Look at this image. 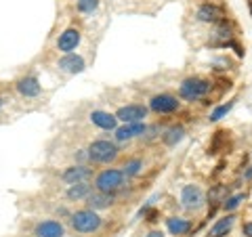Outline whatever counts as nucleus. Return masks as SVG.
I'll use <instances>...</instances> for the list:
<instances>
[{
	"instance_id": "21",
	"label": "nucleus",
	"mask_w": 252,
	"mask_h": 237,
	"mask_svg": "<svg viewBox=\"0 0 252 237\" xmlns=\"http://www.w3.org/2000/svg\"><path fill=\"white\" fill-rule=\"evenodd\" d=\"M122 168H124L122 172L126 177H135V175H139V172H141V168H143V162H141V160H130V162H126Z\"/></svg>"
},
{
	"instance_id": "6",
	"label": "nucleus",
	"mask_w": 252,
	"mask_h": 237,
	"mask_svg": "<svg viewBox=\"0 0 252 237\" xmlns=\"http://www.w3.org/2000/svg\"><path fill=\"white\" fill-rule=\"evenodd\" d=\"M147 116V107L145 105H124L116 112V118L124 124H135V122H143V118Z\"/></svg>"
},
{
	"instance_id": "12",
	"label": "nucleus",
	"mask_w": 252,
	"mask_h": 237,
	"mask_svg": "<svg viewBox=\"0 0 252 237\" xmlns=\"http://www.w3.org/2000/svg\"><path fill=\"white\" fill-rule=\"evenodd\" d=\"M36 237H63V225L59 220H42L36 225Z\"/></svg>"
},
{
	"instance_id": "16",
	"label": "nucleus",
	"mask_w": 252,
	"mask_h": 237,
	"mask_svg": "<svg viewBox=\"0 0 252 237\" xmlns=\"http://www.w3.org/2000/svg\"><path fill=\"white\" fill-rule=\"evenodd\" d=\"M17 90L23 94V97H38L40 94V84L34 76H28L23 78V80L17 82Z\"/></svg>"
},
{
	"instance_id": "9",
	"label": "nucleus",
	"mask_w": 252,
	"mask_h": 237,
	"mask_svg": "<svg viewBox=\"0 0 252 237\" xmlns=\"http://www.w3.org/2000/svg\"><path fill=\"white\" fill-rule=\"evenodd\" d=\"M147 126L143 122H135V124H124L120 126V128H116V141H120V143H124V141H130L139 137V134H145Z\"/></svg>"
},
{
	"instance_id": "4",
	"label": "nucleus",
	"mask_w": 252,
	"mask_h": 237,
	"mask_svg": "<svg viewBox=\"0 0 252 237\" xmlns=\"http://www.w3.org/2000/svg\"><path fill=\"white\" fill-rule=\"evenodd\" d=\"M124 178H126V175L122 170H114V168L112 170H103L97 177V180H94V187H97L99 191L114 193L124 185Z\"/></svg>"
},
{
	"instance_id": "10",
	"label": "nucleus",
	"mask_w": 252,
	"mask_h": 237,
	"mask_svg": "<svg viewBox=\"0 0 252 237\" xmlns=\"http://www.w3.org/2000/svg\"><path fill=\"white\" fill-rule=\"evenodd\" d=\"M78 44H80V31L74 30V28H69V30H65V31H63V34L59 36L57 49H59L61 53H72Z\"/></svg>"
},
{
	"instance_id": "17",
	"label": "nucleus",
	"mask_w": 252,
	"mask_h": 237,
	"mask_svg": "<svg viewBox=\"0 0 252 237\" xmlns=\"http://www.w3.org/2000/svg\"><path fill=\"white\" fill-rule=\"evenodd\" d=\"M220 17H223V13H220V9L215 4H202L198 9V19L204 23H215Z\"/></svg>"
},
{
	"instance_id": "1",
	"label": "nucleus",
	"mask_w": 252,
	"mask_h": 237,
	"mask_svg": "<svg viewBox=\"0 0 252 237\" xmlns=\"http://www.w3.org/2000/svg\"><path fill=\"white\" fill-rule=\"evenodd\" d=\"M210 90V82L204 78H187V80L179 86V94L185 101H198L202 97H206Z\"/></svg>"
},
{
	"instance_id": "22",
	"label": "nucleus",
	"mask_w": 252,
	"mask_h": 237,
	"mask_svg": "<svg viewBox=\"0 0 252 237\" xmlns=\"http://www.w3.org/2000/svg\"><path fill=\"white\" fill-rule=\"evenodd\" d=\"M76 6L80 13H93L99 6V0H78Z\"/></svg>"
},
{
	"instance_id": "14",
	"label": "nucleus",
	"mask_w": 252,
	"mask_h": 237,
	"mask_svg": "<svg viewBox=\"0 0 252 237\" xmlns=\"http://www.w3.org/2000/svg\"><path fill=\"white\" fill-rule=\"evenodd\" d=\"M91 122L94 126H99V128L103 130H116V124H118V118L107 114V112H93L91 114Z\"/></svg>"
},
{
	"instance_id": "18",
	"label": "nucleus",
	"mask_w": 252,
	"mask_h": 237,
	"mask_svg": "<svg viewBox=\"0 0 252 237\" xmlns=\"http://www.w3.org/2000/svg\"><path fill=\"white\" fill-rule=\"evenodd\" d=\"M166 227H168V231H170L172 235H185V233L191 231V220L172 216V218L166 220Z\"/></svg>"
},
{
	"instance_id": "8",
	"label": "nucleus",
	"mask_w": 252,
	"mask_h": 237,
	"mask_svg": "<svg viewBox=\"0 0 252 237\" xmlns=\"http://www.w3.org/2000/svg\"><path fill=\"white\" fill-rule=\"evenodd\" d=\"M93 177V170L86 168V166H69V168L63 172V180L67 185H76V183H86Z\"/></svg>"
},
{
	"instance_id": "7",
	"label": "nucleus",
	"mask_w": 252,
	"mask_h": 237,
	"mask_svg": "<svg viewBox=\"0 0 252 237\" xmlns=\"http://www.w3.org/2000/svg\"><path fill=\"white\" fill-rule=\"evenodd\" d=\"M149 109H154L156 114H172L179 109V101L172 94H156L149 101Z\"/></svg>"
},
{
	"instance_id": "24",
	"label": "nucleus",
	"mask_w": 252,
	"mask_h": 237,
	"mask_svg": "<svg viewBox=\"0 0 252 237\" xmlns=\"http://www.w3.org/2000/svg\"><path fill=\"white\" fill-rule=\"evenodd\" d=\"M229 109H231V103H227V105H220V107H217L215 112L210 114V120H212V122H219V120H220V118H223V116H227V114H229Z\"/></svg>"
},
{
	"instance_id": "15",
	"label": "nucleus",
	"mask_w": 252,
	"mask_h": 237,
	"mask_svg": "<svg viewBox=\"0 0 252 237\" xmlns=\"http://www.w3.org/2000/svg\"><path fill=\"white\" fill-rule=\"evenodd\" d=\"M233 223H235V216H233V214H227V216H223V218H219L217 223L212 225L208 237H225L227 233L231 231Z\"/></svg>"
},
{
	"instance_id": "27",
	"label": "nucleus",
	"mask_w": 252,
	"mask_h": 237,
	"mask_svg": "<svg viewBox=\"0 0 252 237\" xmlns=\"http://www.w3.org/2000/svg\"><path fill=\"white\" fill-rule=\"evenodd\" d=\"M244 178H252V166L248 168V172H246V175H244Z\"/></svg>"
},
{
	"instance_id": "25",
	"label": "nucleus",
	"mask_w": 252,
	"mask_h": 237,
	"mask_svg": "<svg viewBox=\"0 0 252 237\" xmlns=\"http://www.w3.org/2000/svg\"><path fill=\"white\" fill-rule=\"evenodd\" d=\"M242 233H244V237H252V223H246L242 227Z\"/></svg>"
},
{
	"instance_id": "2",
	"label": "nucleus",
	"mask_w": 252,
	"mask_h": 237,
	"mask_svg": "<svg viewBox=\"0 0 252 237\" xmlns=\"http://www.w3.org/2000/svg\"><path fill=\"white\" fill-rule=\"evenodd\" d=\"M72 227L80 233H93L101 227V218L94 210H78L72 214Z\"/></svg>"
},
{
	"instance_id": "20",
	"label": "nucleus",
	"mask_w": 252,
	"mask_h": 237,
	"mask_svg": "<svg viewBox=\"0 0 252 237\" xmlns=\"http://www.w3.org/2000/svg\"><path fill=\"white\" fill-rule=\"evenodd\" d=\"M183 137H185V128H183V126H172V128H168L166 132H164L162 141L168 147H172V145H177L179 141H183Z\"/></svg>"
},
{
	"instance_id": "5",
	"label": "nucleus",
	"mask_w": 252,
	"mask_h": 237,
	"mask_svg": "<svg viewBox=\"0 0 252 237\" xmlns=\"http://www.w3.org/2000/svg\"><path fill=\"white\" fill-rule=\"evenodd\" d=\"M181 202L187 210H200L204 206V193L198 185H185L181 191Z\"/></svg>"
},
{
	"instance_id": "26",
	"label": "nucleus",
	"mask_w": 252,
	"mask_h": 237,
	"mask_svg": "<svg viewBox=\"0 0 252 237\" xmlns=\"http://www.w3.org/2000/svg\"><path fill=\"white\" fill-rule=\"evenodd\" d=\"M147 237H164V233H162V231H152Z\"/></svg>"
},
{
	"instance_id": "11",
	"label": "nucleus",
	"mask_w": 252,
	"mask_h": 237,
	"mask_svg": "<svg viewBox=\"0 0 252 237\" xmlns=\"http://www.w3.org/2000/svg\"><path fill=\"white\" fill-rule=\"evenodd\" d=\"M114 193H107V191H94V193H91L89 197H86V204H89V208L91 210H105V208H109L114 204Z\"/></svg>"
},
{
	"instance_id": "19",
	"label": "nucleus",
	"mask_w": 252,
	"mask_h": 237,
	"mask_svg": "<svg viewBox=\"0 0 252 237\" xmlns=\"http://www.w3.org/2000/svg\"><path fill=\"white\" fill-rule=\"evenodd\" d=\"M93 191H91V185H86V183H76V185H69L67 189V197L69 200H76V202H80V200H86Z\"/></svg>"
},
{
	"instance_id": "28",
	"label": "nucleus",
	"mask_w": 252,
	"mask_h": 237,
	"mask_svg": "<svg viewBox=\"0 0 252 237\" xmlns=\"http://www.w3.org/2000/svg\"><path fill=\"white\" fill-rule=\"evenodd\" d=\"M0 107H2V99H0Z\"/></svg>"
},
{
	"instance_id": "3",
	"label": "nucleus",
	"mask_w": 252,
	"mask_h": 237,
	"mask_svg": "<svg viewBox=\"0 0 252 237\" xmlns=\"http://www.w3.org/2000/svg\"><path fill=\"white\" fill-rule=\"evenodd\" d=\"M86 151H89L91 160L97 164H109L118 157V147L114 143H109V141H94Z\"/></svg>"
},
{
	"instance_id": "13",
	"label": "nucleus",
	"mask_w": 252,
	"mask_h": 237,
	"mask_svg": "<svg viewBox=\"0 0 252 237\" xmlns=\"http://www.w3.org/2000/svg\"><path fill=\"white\" fill-rule=\"evenodd\" d=\"M59 69L67 74H80L84 69V59L80 55H74V53H67L63 59H59Z\"/></svg>"
},
{
	"instance_id": "23",
	"label": "nucleus",
	"mask_w": 252,
	"mask_h": 237,
	"mask_svg": "<svg viewBox=\"0 0 252 237\" xmlns=\"http://www.w3.org/2000/svg\"><path fill=\"white\" fill-rule=\"evenodd\" d=\"M244 202V193H238V195H231V197H227L225 200V204H223V208L225 210H229V212H233L235 208L240 206V204Z\"/></svg>"
}]
</instances>
